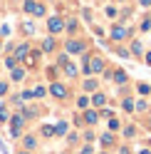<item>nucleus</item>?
<instances>
[{"mask_svg": "<svg viewBox=\"0 0 151 154\" xmlns=\"http://www.w3.org/2000/svg\"><path fill=\"white\" fill-rule=\"evenodd\" d=\"M25 13H32V15H45V5L35 3V0H27V3H25Z\"/></svg>", "mask_w": 151, "mask_h": 154, "instance_id": "obj_1", "label": "nucleus"}, {"mask_svg": "<svg viewBox=\"0 0 151 154\" xmlns=\"http://www.w3.org/2000/svg\"><path fill=\"white\" fill-rule=\"evenodd\" d=\"M47 27H50V32H52V35H57L62 27H64V23L60 20V17H50V20H47Z\"/></svg>", "mask_w": 151, "mask_h": 154, "instance_id": "obj_2", "label": "nucleus"}, {"mask_svg": "<svg viewBox=\"0 0 151 154\" xmlns=\"http://www.w3.org/2000/svg\"><path fill=\"white\" fill-rule=\"evenodd\" d=\"M50 92L55 94V97H60V100H64V97H67V87H64V85H60V82H55Z\"/></svg>", "mask_w": 151, "mask_h": 154, "instance_id": "obj_3", "label": "nucleus"}, {"mask_svg": "<svg viewBox=\"0 0 151 154\" xmlns=\"http://www.w3.org/2000/svg\"><path fill=\"white\" fill-rule=\"evenodd\" d=\"M104 70V62H102V57H94L89 62V72H102Z\"/></svg>", "mask_w": 151, "mask_h": 154, "instance_id": "obj_4", "label": "nucleus"}, {"mask_svg": "<svg viewBox=\"0 0 151 154\" xmlns=\"http://www.w3.org/2000/svg\"><path fill=\"white\" fill-rule=\"evenodd\" d=\"M82 50H84L82 42H77V40H70L67 42V52H82Z\"/></svg>", "mask_w": 151, "mask_h": 154, "instance_id": "obj_5", "label": "nucleus"}, {"mask_svg": "<svg viewBox=\"0 0 151 154\" xmlns=\"http://www.w3.org/2000/svg\"><path fill=\"white\" fill-rule=\"evenodd\" d=\"M121 37H126V30H124V27H119V25H114V30H111V40H121Z\"/></svg>", "mask_w": 151, "mask_h": 154, "instance_id": "obj_6", "label": "nucleus"}, {"mask_svg": "<svg viewBox=\"0 0 151 154\" xmlns=\"http://www.w3.org/2000/svg\"><path fill=\"white\" fill-rule=\"evenodd\" d=\"M22 62H25V67H32V65L37 62V52H32V55H25V60H22Z\"/></svg>", "mask_w": 151, "mask_h": 154, "instance_id": "obj_7", "label": "nucleus"}, {"mask_svg": "<svg viewBox=\"0 0 151 154\" xmlns=\"http://www.w3.org/2000/svg\"><path fill=\"white\" fill-rule=\"evenodd\" d=\"M141 52H144V45H141V42H134V45H131V55L141 57Z\"/></svg>", "mask_w": 151, "mask_h": 154, "instance_id": "obj_8", "label": "nucleus"}, {"mask_svg": "<svg viewBox=\"0 0 151 154\" xmlns=\"http://www.w3.org/2000/svg\"><path fill=\"white\" fill-rule=\"evenodd\" d=\"M15 55H17V57H25V55H27V45H25V42H22V45H17Z\"/></svg>", "mask_w": 151, "mask_h": 154, "instance_id": "obj_9", "label": "nucleus"}, {"mask_svg": "<svg viewBox=\"0 0 151 154\" xmlns=\"http://www.w3.org/2000/svg\"><path fill=\"white\" fill-rule=\"evenodd\" d=\"M114 80H117L119 85H121V82H126V72H121V70H117V72H114Z\"/></svg>", "mask_w": 151, "mask_h": 154, "instance_id": "obj_10", "label": "nucleus"}, {"mask_svg": "<svg viewBox=\"0 0 151 154\" xmlns=\"http://www.w3.org/2000/svg\"><path fill=\"white\" fill-rule=\"evenodd\" d=\"M55 132H57V134H64V132H67V122H60V124H55Z\"/></svg>", "mask_w": 151, "mask_h": 154, "instance_id": "obj_11", "label": "nucleus"}, {"mask_svg": "<svg viewBox=\"0 0 151 154\" xmlns=\"http://www.w3.org/2000/svg\"><path fill=\"white\" fill-rule=\"evenodd\" d=\"M84 119H87L89 124H94V122L99 119V114H97V112H87V117H84Z\"/></svg>", "mask_w": 151, "mask_h": 154, "instance_id": "obj_12", "label": "nucleus"}, {"mask_svg": "<svg viewBox=\"0 0 151 154\" xmlns=\"http://www.w3.org/2000/svg\"><path fill=\"white\" fill-rule=\"evenodd\" d=\"M35 144H37L35 137H27V139H25V149H35Z\"/></svg>", "mask_w": 151, "mask_h": 154, "instance_id": "obj_13", "label": "nucleus"}, {"mask_svg": "<svg viewBox=\"0 0 151 154\" xmlns=\"http://www.w3.org/2000/svg\"><path fill=\"white\" fill-rule=\"evenodd\" d=\"M52 47H55V40H52V37H47V40H45V52H50Z\"/></svg>", "mask_w": 151, "mask_h": 154, "instance_id": "obj_14", "label": "nucleus"}, {"mask_svg": "<svg viewBox=\"0 0 151 154\" xmlns=\"http://www.w3.org/2000/svg\"><path fill=\"white\" fill-rule=\"evenodd\" d=\"M92 102H94V104H97V107H99V104H104V102H107V97H104V94H97V97H94Z\"/></svg>", "mask_w": 151, "mask_h": 154, "instance_id": "obj_15", "label": "nucleus"}, {"mask_svg": "<svg viewBox=\"0 0 151 154\" xmlns=\"http://www.w3.org/2000/svg\"><path fill=\"white\" fill-rule=\"evenodd\" d=\"M124 109H126V112H134L136 107H134V102H131V100H124Z\"/></svg>", "mask_w": 151, "mask_h": 154, "instance_id": "obj_16", "label": "nucleus"}, {"mask_svg": "<svg viewBox=\"0 0 151 154\" xmlns=\"http://www.w3.org/2000/svg\"><path fill=\"white\" fill-rule=\"evenodd\" d=\"M5 119H7V109L0 104V122H5Z\"/></svg>", "mask_w": 151, "mask_h": 154, "instance_id": "obj_17", "label": "nucleus"}, {"mask_svg": "<svg viewBox=\"0 0 151 154\" xmlns=\"http://www.w3.org/2000/svg\"><path fill=\"white\" fill-rule=\"evenodd\" d=\"M94 87H97V82H94V80H87V82H84V90H94Z\"/></svg>", "mask_w": 151, "mask_h": 154, "instance_id": "obj_18", "label": "nucleus"}, {"mask_svg": "<svg viewBox=\"0 0 151 154\" xmlns=\"http://www.w3.org/2000/svg\"><path fill=\"white\" fill-rule=\"evenodd\" d=\"M42 134H45V137H52V134H55V129H52V127H50V124H47V127H45V129H42Z\"/></svg>", "mask_w": 151, "mask_h": 154, "instance_id": "obj_19", "label": "nucleus"}, {"mask_svg": "<svg viewBox=\"0 0 151 154\" xmlns=\"http://www.w3.org/2000/svg\"><path fill=\"white\" fill-rule=\"evenodd\" d=\"M67 30H70V32L77 30V20H70V23H67Z\"/></svg>", "mask_w": 151, "mask_h": 154, "instance_id": "obj_20", "label": "nucleus"}, {"mask_svg": "<svg viewBox=\"0 0 151 154\" xmlns=\"http://www.w3.org/2000/svg\"><path fill=\"white\" fill-rule=\"evenodd\" d=\"M22 77H25L22 70H15V72H13V80H22Z\"/></svg>", "mask_w": 151, "mask_h": 154, "instance_id": "obj_21", "label": "nucleus"}, {"mask_svg": "<svg viewBox=\"0 0 151 154\" xmlns=\"http://www.w3.org/2000/svg\"><path fill=\"white\" fill-rule=\"evenodd\" d=\"M64 70H67V75H70V77H74V75H77V70H74V65H67Z\"/></svg>", "mask_w": 151, "mask_h": 154, "instance_id": "obj_22", "label": "nucleus"}, {"mask_svg": "<svg viewBox=\"0 0 151 154\" xmlns=\"http://www.w3.org/2000/svg\"><path fill=\"white\" fill-rule=\"evenodd\" d=\"M139 92H141V94H146V92H149V85H146V82H141V85H139Z\"/></svg>", "mask_w": 151, "mask_h": 154, "instance_id": "obj_23", "label": "nucleus"}, {"mask_svg": "<svg viewBox=\"0 0 151 154\" xmlns=\"http://www.w3.org/2000/svg\"><path fill=\"white\" fill-rule=\"evenodd\" d=\"M22 30H25V32H32L35 27H32V23H25V25H22Z\"/></svg>", "mask_w": 151, "mask_h": 154, "instance_id": "obj_24", "label": "nucleus"}, {"mask_svg": "<svg viewBox=\"0 0 151 154\" xmlns=\"http://www.w3.org/2000/svg\"><path fill=\"white\" fill-rule=\"evenodd\" d=\"M109 129H114V132H117V129H119V122H117V119H111V122H109Z\"/></svg>", "mask_w": 151, "mask_h": 154, "instance_id": "obj_25", "label": "nucleus"}, {"mask_svg": "<svg viewBox=\"0 0 151 154\" xmlns=\"http://www.w3.org/2000/svg\"><path fill=\"white\" fill-rule=\"evenodd\" d=\"M0 94H7V82H0Z\"/></svg>", "mask_w": 151, "mask_h": 154, "instance_id": "obj_26", "label": "nucleus"}, {"mask_svg": "<svg viewBox=\"0 0 151 154\" xmlns=\"http://www.w3.org/2000/svg\"><path fill=\"white\" fill-rule=\"evenodd\" d=\"M141 5H151V0H141Z\"/></svg>", "mask_w": 151, "mask_h": 154, "instance_id": "obj_27", "label": "nucleus"}, {"mask_svg": "<svg viewBox=\"0 0 151 154\" xmlns=\"http://www.w3.org/2000/svg\"><path fill=\"white\" fill-rule=\"evenodd\" d=\"M146 60H149V65H151V52H149V57H146Z\"/></svg>", "mask_w": 151, "mask_h": 154, "instance_id": "obj_28", "label": "nucleus"}, {"mask_svg": "<svg viewBox=\"0 0 151 154\" xmlns=\"http://www.w3.org/2000/svg\"><path fill=\"white\" fill-rule=\"evenodd\" d=\"M17 154H27V152H17Z\"/></svg>", "mask_w": 151, "mask_h": 154, "instance_id": "obj_29", "label": "nucleus"}, {"mask_svg": "<svg viewBox=\"0 0 151 154\" xmlns=\"http://www.w3.org/2000/svg\"><path fill=\"white\" fill-rule=\"evenodd\" d=\"M0 50H3V42H0Z\"/></svg>", "mask_w": 151, "mask_h": 154, "instance_id": "obj_30", "label": "nucleus"}, {"mask_svg": "<svg viewBox=\"0 0 151 154\" xmlns=\"http://www.w3.org/2000/svg\"><path fill=\"white\" fill-rule=\"evenodd\" d=\"M121 3H124V0H121Z\"/></svg>", "mask_w": 151, "mask_h": 154, "instance_id": "obj_31", "label": "nucleus"}]
</instances>
